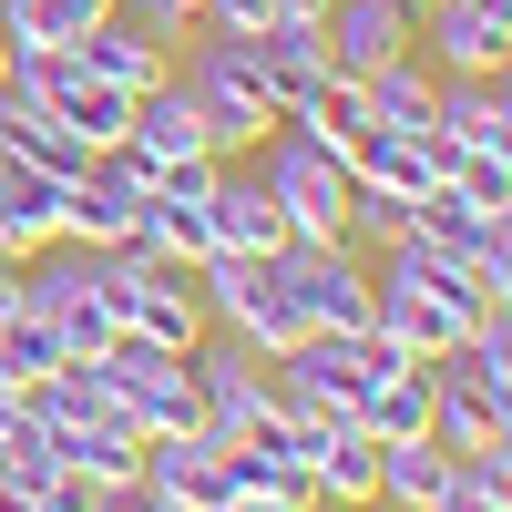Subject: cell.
<instances>
[{
  "label": "cell",
  "mask_w": 512,
  "mask_h": 512,
  "mask_svg": "<svg viewBox=\"0 0 512 512\" xmlns=\"http://www.w3.org/2000/svg\"><path fill=\"white\" fill-rule=\"evenodd\" d=\"M431 144L441 154H512V82L502 72H441Z\"/></svg>",
  "instance_id": "cell-10"
},
{
  "label": "cell",
  "mask_w": 512,
  "mask_h": 512,
  "mask_svg": "<svg viewBox=\"0 0 512 512\" xmlns=\"http://www.w3.org/2000/svg\"><path fill=\"white\" fill-rule=\"evenodd\" d=\"M267 379H277V410H359L369 349H359V338H338V328H308L287 359H267Z\"/></svg>",
  "instance_id": "cell-8"
},
{
  "label": "cell",
  "mask_w": 512,
  "mask_h": 512,
  "mask_svg": "<svg viewBox=\"0 0 512 512\" xmlns=\"http://www.w3.org/2000/svg\"><path fill=\"white\" fill-rule=\"evenodd\" d=\"M410 21H420V0H328L318 11V41H328V72H379V62H400L410 52Z\"/></svg>",
  "instance_id": "cell-12"
},
{
  "label": "cell",
  "mask_w": 512,
  "mask_h": 512,
  "mask_svg": "<svg viewBox=\"0 0 512 512\" xmlns=\"http://www.w3.org/2000/svg\"><path fill=\"white\" fill-rule=\"evenodd\" d=\"M62 52H72L82 72H93V82H113V93H154V82H164V62H175L164 41H144V31L123 21V11H103V21L82 31V41H62Z\"/></svg>",
  "instance_id": "cell-18"
},
{
  "label": "cell",
  "mask_w": 512,
  "mask_h": 512,
  "mask_svg": "<svg viewBox=\"0 0 512 512\" xmlns=\"http://www.w3.org/2000/svg\"><path fill=\"white\" fill-rule=\"evenodd\" d=\"M410 52L431 72H502L512 62V0H420Z\"/></svg>",
  "instance_id": "cell-7"
},
{
  "label": "cell",
  "mask_w": 512,
  "mask_h": 512,
  "mask_svg": "<svg viewBox=\"0 0 512 512\" xmlns=\"http://www.w3.org/2000/svg\"><path fill=\"white\" fill-rule=\"evenodd\" d=\"M205 236L236 246V256H277L287 246V216H277V195H267V175L246 154H226L216 185H205Z\"/></svg>",
  "instance_id": "cell-13"
},
{
  "label": "cell",
  "mask_w": 512,
  "mask_h": 512,
  "mask_svg": "<svg viewBox=\"0 0 512 512\" xmlns=\"http://www.w3.org/2000/svg\"><path fill=\"white\" fill-rule=\"evenodd\" d=\"M267 277H277V297H287L308 328H338V338L369 328V256H349L338 236H287V246L267 256Z\"/></svg>",
  "instance_id": "cell-3"
},
{
  "label": "cell",
  "mask_w": 512,
  "mask_h": 512,
  "mask_svg": "<svg viewBox=\"0 0 512 512\" xmlns=\"http://www.w3.org/2000/svg\"><path fill=\"white\" fill-rule=\"evenodd\" d=\"M441 482H451L441 441H379V512H431Z\"/></svg>",
  "instance_id": "cell-25"
},
{
  "label": "cell",
  "mask_w": 512,
  "mask_h": 512,
  "mask_svg": "<svg viewBox=\"0 0 512 512\" xmlns=\"http://www.w3.org/2000/svg\"><path fill=\"white\" fill-rule=\"evenodd\" d=\"M72 349H62V328L52 318H31V308H11L0 318V379H11V390H31V379H52Z\"/></svg>",
  "instance_id": "cell-27"
},
{
  "label": "cell",
  "mask_w": 512,
  "mask_h": 512,
  "mask_svg": "<svg viewBox=\"0 0 512 512\" xmlns=\"http://www.w3.org/2000/svg\"><path fill=\"white\" fill-rule=\"evenodd\" d=\"M52 328H62V349H72V359H103V349H113V338H123V318L103 308V297H93V287H82V297H72V308H62Z\"/></svg>",
  "instance_id": "cell-29"
},
{
  "label": "cell",
  "mask_w": 512,
  "mask_h": 512,
  "mask_svg": "<svg viewBox=\"0 0 512 512\" xmlns=\"http://www.w3.org/2000/svg\"><path fill=\"white\" fill-rule=\"evenodd\" d=\"M113 11V0H0V41L11 52H62V41H82Z\"/></svg>",
  "instance_id": "cell-26"
},
{
  "label": "cell",
  "mask_w": 512,
  "mask_h": 512,
  "mask_svg": "<svg viewBox=\"0 0 512 512\" xmlns=\"http://www.w3.org/2000/svg\"><path fill=\"white\" fill-rule=\"evenodd\" d=\"M52 451H62V472L103 482V492H134L144 482V431H123V420H62Z\"/></svg>",
  "instance_id": "cell-21"
},
{
  "label": "cell",
  "mask_w": 512,
  "mask_h": 512,
  "mask_svg": "<svg viewBox=\"0 0 512 512\" xmlns=\"http://www.w3.org/2000/svg\"><path fill=\"white\" fill-rule=\"evenodd\" d=\"M246 72L267 82V103H277V123H287V113L328 82V41H318V21H256V31H246Z\"/></svg>",
  "instance_id": "cell-15"
},
{
  "label": "cell",
  "mask_w": 512,
  "mask_h": 512,
  "mask_svg": "<svg viewBox=\"0 0 512 512\" xmlns=\"http://www.w3.org/2000/svg\"><path fill=\"white\" fill-rule=\"evenodd\" d=\"M144 492L185 502V512H216V502H236L226 441H216V431H164V441H144Z\"/></svg>",
  "instance_id": "cell-14"
},
{
  "label": "cell",
  "mask_w": 512,
  "mask_h": 512,
  "mask_svg": "<svg viewBox=\"0 0 512 512\" xmlns=\"http://www.w3.org/2000/svg\"><path fill=\"white\" fill-rule=\"evenodd\" d=\"M0 82H11V41H0Z\"/></svg>",
  "instance_id": "cell-31"
},
{
  "label": "cell",
  "mask_w": 512,
  "mask_h": 512,
  "mask_svg": "<svg viewBox=\"0 0 512 512\" xmlns=\"http://www.w3.org/2000/svg\"><path fill=\"white\" fill-rule=\"evenodd\" d=\"M369 328L390 338L400 359H441V349H461V318H451V308H431L420 287L379 277V267H369Z\"/></svg>",
  "instance_id": "cell-19"
},
{
  "label": "cell",
  "mask_w": 512,
  "mask_h": 512,
  "mask_svg": "<svg viewBox=\"0 0 512 512\" xmlns=\"http://www.w3.org/2000/svg\"><path fill=\"white\" fill-rule=\"evenodd\" d=\"M185 82V103H195V123H205V144L216 154H256L277 134V103H267V82L246 72V41H216V31H195V41H175V62H164Z\"/></svg>",
  "instance_id": "cell-1"
},
{
  "label": "cell",
  "mask_w": 512,
  "mask_h": 512,
  "mask_svg": "<svg viewBox=\"0 0 512 512\" xmlns=\"http://www.w3.org/2000/svg\"><path fill=\"white\" fill-rule=\"evenodd\" d=\"M400 236H420V246L461 256V267H472L492 297H512V216L472 205L461 185H431V195H410V205H400Z\"/></svg>",
  "instance_id": "cell-4"
},
{
  "label": "cell",
  "mask_w": 512,
  "mask_h": 512,
  "mask_svg": "<svg viewBox=\"0 0 512 512\" xmlns=\"http://www.w3.org/2000/svg\"><path fill=\"white\" fill-rule=\"evenodd\" d=\"M41 246H62V185L0 154V256H41Z\"/></svg>",
  "instance_id": "cell-20"
},
{
  "label": "cell",
  "mask_w": 512,
  "mask_h": 512,
  "mask_svg": "<svg viewBox=\"0 0 512 512\" xmlns=\"http://www.w3.org/2000/svg\"><path fill=\"white\" fill-rule=\"evenodd\" d=\"M338 164H349V185L379 195V205H410L441 185V144L431 134H400V123H359L349 144H338Z\"/></svg>",
  "instance_id": "cell-9"
},
{
  "label": "cell",
  "mask_w": 512,
  "mask_h": 512,
  "mask_svg": "<svg viewBox=\"0 0 512 512\" xmlns=\"http://www.w3.org/2000/svg\"><path fill=\"white\" fill-rule=\"evenodd\" d=\"M185 369H195V431H216V441H246L256 420L277 410V379H267V359H256V349H236L226 328L205 338V349H195Z\"/></svg>",
  "instance_id": "cell-6"
},
{
  "label": "cell",
  "mask_w": 512,
  "mask_h": 512,
  "mask_svg": "<svg viewBox=\"0 0 512 512\" xmlns=\"http://www.w3.org/2000/svg\"><path fill=\"white\" fill-rule=\"evenodd\" d=\"M123 328L154 338V349H175V359H195L205 338H216V318H205V297H195V267H144V287H134V308H123Z\"/></svg>",
  "instance_id": "cell-16"
},
{
  "label": "cell",
  "mask_w": 512,
  "mask_h": 512,
  "mask_svg": "<svg viewBox=\"0 0 512 512\" xmlns=\"http://www.w3.org/2000/svg\"><path fill=\"white\" fill-rule=\"evenodd\" d=\"M123 144H134L144 164H185V154H216L205 144V123H195V103H185V82L164 72L154 93H134V123H123Z\"/></svg>",
  "instance_id": "cell-22"
},
{
  "label": "cell",
  "mask_w": 512,
  "mask_h": 512,
  "mask_svg": "<svg viewBox=\"0 0 512 512\" xmlns=\"http://www.w3.org/2000/svg\"><path fill=\"white\" fill-rule=\"evenodd\" d=\"M349 420H359L369 441H431V379H420V369H390V379H369Z\"/></svg>",
  "instance_id": "cell-23"
},
{
  "label": "cell",
  "mask_w": 512,
  "mask_h": 512,
  "mask_svg": "<svg viewBox=\"0 0 512 512\" xmlns=\"http://www.w3.org/2000/svg\"><path fill=\"white\" fill-rule=\"evenodd\" d=\"M287 123H297V134H318V144H349V134H359V123H369V93H359V82H349V72H328V82H318V93H308V103H297Z\"/></svg>",
  "instance_id": "cell-28"
},
{
  "label": "cell",
  "mask_w": 512,
  "mask_h": 512,
  "mask_svg": "<svg viewBox=\"0 0 512 512\" xmlns=\"http://www.w3.org/2000/svg\"><path fill=\"white\" fill-rule=\"evenodd\" d=\"M369 267H379V277H400V287H420V297H431V308H451V318H461V338H472L482 318H502V308H512V297H492V287H482L472 267H461V256L420 246V236H390V246L369 256Z\"/></svg>",
  "instance_id": "cell-11"
},
{
  "label": "cell",
  "mask_w": 512,
  "mask_h": 512,
  "mask_svg": "<svg viewBox=\"0 0 512 512\" xmlns=\"http://www.w3.org/2000/svg\"><path fill=\"white\" fill-rule=\"evenodd\" d=\"M246 164L267 175V195H277L287 236H338V226H349L359 185H349V164H338V144H318V134H297V123H277V134L256 144Z\"/></svg>",
  "instance_id": "cell-2"
},
{
  "label": "cell",
  "mask_w": 512,
  "mask_h": 512,
  "mask_svg": "<svg viewBox=\"0 0 512 512\" xmlns=\"http://www.w3.org/2000/svg\"><path fill=\"white\" fill-rule=\"evenodd\" d=\"M359 93H369V123H400V134H431V93H441V72L420 62V52H400V62L359 72Z\"/></svg>",
  "instance_id": "cell-24"
},
{
  "label": "cell",
  "mask_w": 512,
  "mask_h": 512,
  "mask_svg": "<svg viewBox=\"0 0 512 512\" xmlns=\"http://www.w3.org/2000/svg\"><path fill=\"white\" fill-rule=\"evenodd\" d=\"M144 195H154V164L134 144H103L82 175L62 185V246H123L144 216Z\"/></svg>",
  "instance_id": "cell-5"
},
{
  "label": "cell",
  "mask_w": 512,
  "mask_h": 512,
  "mask_svg": "<svg viewBox=\"0 0 512 512\" xmlns=\"http://www.w3.org/2000/svg\"><path fill=\"white\" fill-rule=\"evenodd\" d=\"M308 502L318 512H379V441L359 420H338V431L308 451Z\"/></svg>",
  "instance_id": "cell-17"
},
{
  "label": "cell",
  "mask_w": 512,
  "mask_h": 512,
  "mask_svg": "<svg viewBox=\"0 0 512 512\" xmlns=\"http://www.w3.org/2000/svg\"><path fill=\"white\" fill-rule=\"evenodd\" d=\"M123 21H134L144 41H164V52H175V41H195V0H113Z\"/></svg>",
  "instance_id": "cell-30"
}]
</instances>
